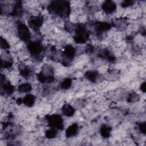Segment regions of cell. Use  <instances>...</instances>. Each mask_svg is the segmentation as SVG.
<instances>
[{"mask_svg": "<svg viewBox=\"0 0 146 146\" xmlns=\"http://www.w3.org/2000/svg\"><path fill=\"white\" fill-rule=\"evenodd\" d=\"M47 10L51 14L66 18L70 14V4L67 1H53L48 5Z\"/></svg>", "mask_w": 146, "mask_h": 146, "instance_id": "1", "label": "cell"}, {"mask_svg": "<svg viewBox=\"0 0 146 146\" xmlns=\"http://www.w3.org/2000/svg\"><path fill=\"white\" fill-rule=\"evenodd\" d=\"M38 80L43 84L52 83L55 80L54 68L48 64H44L37 75Z\"/></svg>", "mask_w": 146, "mask_h": 146, "instance_id": "2", "label": "cell"}, {"mask_svg": "<svg viewBox=\"0 0 146 146\" xmlns=\"http://www.w3.org/2000/svg\"><path fill=\"white\" fill-rule=\"evenodd\" d=\"M74 42L78 44H84L89 39V33L86 26L81 23L75 24L74 29Z\"/></svg>", "mask_w": 146, "mask_h": 146, "instance_id": "3", "label": "cell"}, {"mask_svg": "<svg viewBox=\"0 0 146 146\" xmlns=\"http://www.w3.org/2000/svg\"><path fill=\"white\" fill-rule=\"evenodd\" d=\"M27 48L30 55L36 60L42 59L43 52L45 50L42 43L39 40L29 41L27 43Z\"/></svg>", "mask_w": 146, "mask_h": 146, "instance_id": "4", "label": "cell"}, {"mask_svg": "<svg viewBox=\"0 0 146 146\" xmlns=\"http://www.w3.org/2000/svg\"><path fill=\"white\" fill-rule=\"evenodd\" d=\"M76 50L73 46L71 44L65 46L61 54V63L64 66H69L71 64L76 55Z\"/></svg>", "mask_w": 146, "mask_h": 146, "instance_id": "5", "label": "cell"}, {"mask_svg": "<svg viewBox=\"0 0 146 146\" xmlns=\"http://www.w3.org/2000/svg\"><path fill=\"white\" fill-rule=\"evenodd\" d=\"M46 120L50 128H55L58 131L62 130L64 128V120L59 114L53 113L47 115L46 116Z\"/></svg>", "mask_w": 146, "mask_h": 146, "instance_id": "6", "label": "cell"}, {"mask_svg": "<svg viewBox=\"0 0 146 146\" xmlns=\"http://www.w3.org/2000/svg\"><path fill=\"white\" fill-rule=\"evenodd\" d=\"M0 91L2 96H10L15 91L14 86L1 74L0 78Z\"/></svg>", "mask_w": 146, "mask_h": 146, "instance_id": "7", "label": "cell"}, {"mask_svg": "<svg viewBox=\"0 0 146 146\" xmlns=\"http://www.w3.org/2000/svg\"><path fill=\"white\" fill-rule=\"evenodd\" d=\"M17 33L18 37L23 42H29L31 38V33L28 26L22 23L19 22L17 26Z\"/></svg>", "mask_w": 146, "mask_h": 146, "instance_id": "8", "label": "cell"}, {"mask_svg": "<svg viewBox=\"0 0 146 146\" xmlns=\"http://www.w3.org/2000/svg\"><path fill=\"white\" fill-rule=\"evenodd\" d=\"M29 26L33 30L37 31L42 26L44 22V18L42 15H34L30 17L28 21Z\"/></svg>", "mask_w": 146, "mask_h": 146, "instance_id": "9", "label": "cell"}, {"mask_svg": "<svg viewBox=\"0 0 146 146\" xmlns=\"http://www.w3.org/2000/svg\"><path fill=\"white\" fill-rule=\"evenodd\" d=\"M113 27L112 23L105 21L96 22L94 24L95 31L99 34H103L110 30Z\"/></svg>", "mask_w": 146, "mask_h": 146, "instance_id": "10", "label": "cell"}, {"mask_svg": "<svg viewBox=\"0 0 146 146\" xmlns=\"http://www.w3.org/2000/svg\"><path fill=\"white\" fill-rule=\"evenodd\" d=\"M101 7L103 11L107 14H112L116 10L117 5L114 1L107 0L103 2Z\"/></svg>", "mask_w": 146, "mask_h": 146, "instance_id": "11", "label": "cell"}, {"mask_svg": "<svg viewBox=\"0 0 146 146\" xmlns=\"http://www.w3.org/2000/svg\"><path fill=\"white\" fill-rule=\"evenodd\" d=\"M98 56L100 58L111 63L114 62L116 60V58L114 54L107 48H104L100 50L98 53Z\"/></svg>", "mask_w": 146, "mask_h": 146, "instance_id": "12", "label": "cell"}, {"mask_svg": "<svg viewBox=\"0 0 146 146\" xmlns=\"http://www.w3.org/2000/svg\"><path fill=\"white\" fill-rule=\"evenodd\" d=\"M23 13V7L21 1H17L13 6L10 14L13 17H19Z\"/></svg>", "mask_w": 146, "mask_h": 146, "instance_id": "13", "label": "cell"}, {"mask_svg": "<svg viewBox=\"0 0 146 146\" xmlns=\"http://www.w3.org/2000/svg\"><path fill=\"white\" fill-rule=\"evenodd\" d=\"M18 67L19 74L22 77L25 78H29L32 75L33 72V69L28 65L24 63H21Z\"/></svg>", "mask_w": 146, "mask_h": 146, "instance_id": "14", "label": "cell"}, {"mask_svg": "<svg viewBox=\"0 0 146 146\" xmlns=\"http://www.w3.org/2000/svg\"><path fill=\"white\" fill-rule=\"evenodd\" d=\"M79 131V127L78 124L74 123L71 124L68 128L66 129L65 134L66 136L68 138L73 137L76 136Z\"/></svg>", "mask_w": 146, "mask_h": 146, "instance_id": "15", "label": "cell"}, {"mask_svg": "<svg viewBox=\"0 0 146 146\" xmlns=\"http://www.w3.org/2000/svg\"><path fill=\"white\" fill-rule=\"evenodd\" d=\"M13 64V60L9 54L1 56V68H9Z\"/></svg>", "mask_w": 146, "mask_h": 146, "instance_id": "16", "label": "cell"}, {"mask_svg": "<svg viewBox=\"0 0 146 146\" xmlns=\"http://www.w3.org/2000/svg\"><path fill=\"white\" fill-rule=\"evenodd\" d=\"M75 108L70 104H64L62 107V113L66 117H72L75 113Z\"/></svg>", "mask_w": 146, "mask_h": 146, "instance_id": "17", "label": "cell"}, {"mask_svg": "<svg viewBox=\"0 0 146 146\" xmlns=\"http://www.w3.org/2000/svg\"><path fill=\"white\" fill-rule=\"evenodd\" d=\"M99 72L96 70H88L84 73L85 78L90 82L95 83L99 78Z\"/></svg>", "mask_w": 146, "mask_h": 146, "instance_id": "18", "label": "cell"}, {"mask_svg": "<svg viewBox=\"0 0 146 146\" xmlns=\"http://www.w3.org/2000/svg\"><path fill=\"white\" fill-rule=\"evenodd\" d=\"M35 99L36 98L34 95L27 94L22 98V103L28 107H31L34 105Z\"/></svg>", "mask_w": 146, "mask_h": 146, "instance_id": "19", "label": "cell"}, {"mask_svg": "<svg viewBox=\"0 0 146 146\" xmlns=\"http://www.w3.org/2000/svg\"><path fill=\"white\" fill-rule=\"evenodd\" d=\"M112 128L107 124H103L100 127V134L104 138H108L111 136Z\"/></svg>", "mask_w": 146, "mask_h": 146, "instance_id": "20", "label": "cell"}, {"mask_svg": "<svg viewBox=\"0 0 146 146\" xmlns=\"http://www.w3.org/2000/svg\"><path fill=\"white\" fill-rule=\"evenodd\" d=\"M112 26L119 29H125L127 26L128 25L127 21L124 18H120V19H116L113 21V23H112Z\"/></svg>", "mask_w": 146, "mask_h": 146, "instance_id": "21", "label": "cell"}, {"mask_svg": "<svg viewBox=\"0 0 146 146\" xmlns=\"http://www.w3.org/2000/svg\"><path fill=\"white\" fill-rule=\"evenodd\" d=\"M17 90L19 92L28 94L32 90V86L29 83H23L18 86Z\"/></svg>", "mask_w": 146, "mask_h": 146, "instance_id": "22", "label": "cell"}, {"mask_svg": "<svg viewBox=\"0 0 146 146\" xmlns=\"http://www.w3.org/2000/svg\"><path fill=\"white\" fill-rule=\"evenodd\" d=\"M72 84V79L70 78H66L63 79L59 84V87L62 90H67L69 89Z\"/></svg>", "mask_w": 146, "mask_h": 146, "instance_id": "23", "label": "cell"}, {"mask_svg": "<svg viewBox=\"0 0 146 146\" xmlns=\"http://www.w3.org/2000/svg\"><path fill=\"white\" fill-rule=\"evenodd\" d=\"M58 130L53 128H49L47 129L45 132V136L48 139H52L56 137L58 135Z\"/></svg>", "mask_w": 146, "mask_h": 146, "instance_id": "24", "label": "cell"}, {"mask_svg": "<svg viewBox=\"0 0 146 146\" xmlns=\"http://www.w3.org/2000/svg\"><path fill=\"white\" fill-rule=\"evenodd\" d=\"M140 99L139 95L135 92H131L128 94L127 98V101L128 103H135L139 101Z\"/></svg>", "mask_w": 146, "mask_h": 146, "instance_id": "25", "label": "cell"}, {"mask_svg": "<svg viewBox=\"0 0 146 146\" xmlns=\"http://www.w3.org/2000/svg\"><path fill=\"white\" fill-rule=\"evenodd\" d=\"M0 46L1 49L6 50L10 48V44L5 38H3L2 36H1Z\"/></svg>", "mask_w": 146, "mask_h": 146, "instance_id": "26", "label": "cell"}, {"mask_svg": "<svg viewBox=\"0 0 146 146\" xmlns=\"http://www.w3.org/2000/svg\"><path fill=\"white\" fill-rule=\"evenodd\" d=\"M75 25L73 24L72 22L67 21L64 25V28L69 33H71L74 31Z\"/></svg>", "mask_w": 146, "mask_h": 146, "instance_id": "27", "label": "cell"}, {"mask_svg": "<svg viewBox=\"0 0 146 146\" xmlns=\"http://www.w3.org/2000/svg\"><path fill=\"white\" fill-rule=\"evenodd\" d=\"M135 3V1L133 0H125L121 2V6L124 8H127L133 6Z\"/></svg>", "mask_w": 146, "mask_h": 146, "instance_id": "28", "label": "cell"}, {"mask_svg": "<svg viewBox=\"0 0 146 146\" xmlns=\"http://www.w3.org/2000/svg\"><path fill=\"white\" fill-rule=\"evenodd\" d=\"M137 128L141 133L145 134V133H146V123H145V122L139 123L137 124Z\"/></svg>", "mask_w": 146, "mask_h": 146, "instance_id": "29", "label": "cell"}, {"mask_svg": "<svg viewBox=\"0 0 146 146\" xmlns=\"http://www.w3.org/2000/svg\"><path fill=\"white\" fill-rule=\"evenodd\" d=\"M86 51L87 54H92L95 51V48L92 45L88 44L86 46Z\"/></svg>", "mask_w": 146, "mask_h": 146, "instance_id": "30", "label": "cell"}, {"mask_svg": "<svg viewBox=\"0 0 146 146\" xmlns=\"http://www.w3.org/2000/svg\"><path fill=\"white\" fill-rule=\"evenodd\" d=\"M140 90H141L143 93H144V92H145V89H146V87H145V82H143L141 84V85H140Z\"/></svg>", "mask_w": 146, "mask_h": 146, "instance_id": "31", "label": "cell"}]
</instances>
